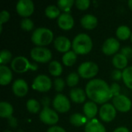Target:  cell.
I'll use <instances>...</instances> for the list:
<instances>
[{
  "label": "cell",
  "mask_w": 132,
  "mask_h": 132,
  "mask_svg": "<svg viewBox=\"0 0 132 132\" xmlns=\"http://www.w3.org/2000/svg\"><path fill=\"white\" fill-rule=\"evenodd\" d=\"M85 92L93 102L97 104H105L113 97L111 87L101 79L90 80L86 85Z\"/></svg>",
  "instance_id": "6da1fadb"
},
{
  "label": "cell",
  "mask_w": 132,
  "mask_h": 132,
  "mask_svg": "<svg viewBox=\"0 0 132 132\" xmlns=\"http://www.w3.org/2000/svg\"><path fill=\"white\" fill-rule=\"evenodd\" d=\"M73 51L77 54H87L93 48V41L86 33H80L75 36L72 43Z\"/></svg>",
  "instance_id": "7a4b0ae2"
},
{
  "label": "cell",
  "mask_w": 132,
  "mask_h": 132,
  "mask_svg": "<svg viewBox=\"0 0 132 132\" xmlns=\"http://www.w3.org/2000/svg\"><path fill=\"white\" fill-rule=\"evenodd\" d=\"M53 39V32L47 28L39 27L36 29L32 34L31 39L32 43L37 46H44L49 45Z\"/></svg>",
  "instance_id": "3957f363"
},
{
  "label": "cell",
  "mask_w": 132,
  "mask_h": 132,
  "mask_svg": "<svg viewBox=\"0 0 132 132\" xmlns=\"http://www.w3.org/2000/svg\"><path fill=\"white\" fill-rule=\"evenodd\" d=\"M11 67L12 70L19 73H25L29 70H36L38 69V66L36 63H30L26 57L22 56H16L12 60L11 63Z\"/></svg>",
  "instance_id": "277c9868"
},
{
  "label": "cell",
  "mask_w": 132,
  "mask_h": 132,
  "mask_svg": "<svg viewBox=\"0 0 132 132\" xmlns=\"http://www.w3.org/2000/svg\"><path fill=\"white\" fill-rule=\"evenodd\" d=\"M99 71V67L97 63L87 61L81 63L78 67V74L83 78L90 79L95 77Z\"/></svg>",
  "instance_id": "5b68a950"
},
{
  "label": "cell",
  "mask_w": 132,
  "mask_h": 132,
  "mask_svg": "<svg viewBox=\"0 0 132 132\" xmlns=\"http://www.w3.org/2000/svg\"><path fill=\"white\" fill-rule=\"evenodd\" d=\"M30 56L36 62L47 63L52 58V53L49 49L44 46H36L31 50Z\"/></svg>",
  "instance_id": "8992f818"
},
{
  "label": "cell",
  "mask_w": 132,
  "mask_h": 132,
  "mask_svg": "<svg viewBox=\"0 0 132 132\" xmlns=\"http://www.w3.org/2000/svg\"><path fill=\"white\" fill-rule=\"evenodd\" d=\"M52 87V81L50 78L44 74L37 76L32 83V88L40 92H46Z\"/></svg>",
  "instance_id": "52a82bcc"
},
{
  "label": "cell",
  "mask_w": 132,
  "mask_h": 132,
  "mask_svg": "<svg viewBox=\"0 0 132 132\" xmlns=\"http://www.w3.org/2000/svg\"><path fill=\"white\" fill-rule=\"evenodd\" d=\"M39 119L42 122L46 125H53L56 124L59 121V116L57 113L50 108L49 107L43 108L39 114Z\"/></svg>",
  "instance_id": "ba28073f"
},
{
  "label": "cell",
  "mask_w": 132,
  "mask_h": 132,
  "mask_svg": "<svg viewBox=\"0 0 132 132\" xmlns=\"http://www.w3.org/2000/svg\"><path fill=\"white\" fill-rule=\"evenodd\" d=\"M113 105L118 111L126 113L131 110L132 104L131 100L127 96L120 94L113 98Z\"/></svg>",
  "instance_id": "9c48e42d"
},
{
  "label": "cell",
  "mask_w": 132,
  "mask_h": 132,
  "mask_svg": "<svg viewBox=\"0 0 132 132\" xmlns=\"http://www.w3.org/2000/svg\"><path fill=\"white\" fill-rule=\"evenodd\" d=\"M53 105L55 110L60 113H66L70 108V103L68 98L61 94H57L53 101Z\"/></svg>",
  "instance_id": "30bf717a"
},
{
  "label": "cell",
  "mask_w": 132,
  "mask_h": 132,
  "mask_svg": "<svg viewBox=\"0 0 132 132\" xmlns=\"http://www.w3.org/2000/svg\"><path fill=\"white\" fill-rule=\"evenodd\" d=\"M16 11L19 15L26 18L33 13L34 4L31 0H19L16 3Z\"/></svg>",
  "instance_id": "8fae6325"
},
{
  "label": "cell",
  "mask_w": 132,
  "mask_h": 132,
  "mask_svg": "<svg viewBox=\"0 0 132 132\" xmlns=\"http://www.w3.org/2000/svg\"><path fill=\"white\" fill-rule=\"evenodd\" d=\"M99 115L102 121L110 122L116 117V108L111 104H104L100 108Z\"/></svg>",
  "instance_id": "7c38bea8"
},
{
  "label": "cell",
  "mask_w": 132,
  "mask_h": 132,
  "mask_svg": "<svg viewBox=\"0 0 132 132\" xmlns=\"http://www.w3.org/2000/svg\"><path fill=\"white\" fill-rule=\"evenodd\" d=\"M120 49V43L115 38H108L106 39L102 46V51L106 55L116 54V53Z\"/></svg>",
  "instance_id": "4fadbf2b"
},
{
  "label": "cell",
  "mask_w": 132,
  "mask_h": 132,
  "mask_svg": "<svg viewBox=\"0 0 132 132\" xmlns=\"http://www.w3.org/2000/svg\"><path fill=\"white\" fill-rule=\"evenodd\" d=\"M12 89L15 95L22 97L26 95V94L28 93L29 87L27 83L24 80L17 79L16 80L14 81Z\"/></svg>",
  "instance_id": "5bb4252c"
},
{
  "label": "cell",
  "mask_w": 132,
  "mask_h": 132,
  "mask_svg": "<svg viewBox=\"0 0 132 132\" xmlns=\"http://www.w3.org/2000/svg\"><path fill=\"white\" fill-rule=\"evenodd\" d=\"M57 22L60 28L63 30H69L73 28L74 25V19L70 13L63 12L59 16Z\"/></svg>",
  "instance_id": "9a60e30c"
},
{
  "label": "cell",
  "mask_w": 132,
  "mask_h": 132,
  "mask_svg": "<svg viewBox=\"0 0 132 132\" xmlns=\"http://www.w3.org/2000/svg\"><path fill=\"white\" fill-rule=\"evenodd\" d=\"M71 46H72L71 42L66 36H58L54 40V46L56 50H57L59 52L61 53H66L68 51H70L69 50L70 49Z\"/></svg>",
  "instance_id": "2e32d148"
},
{
  "label": "cell",
  "mask_w": 132,
  "mask_h": 132,
  "mask_svg": "<svg viewBox=\"0 0 132 132\" xmlns=\"http://www.w3.org/2000/svg\"><path fill=\"white\" fill-rule=\"evenodd\" d=\"M80 23L82 26L87 29H94L98 23V20L96 16L91 14H87L84 15L81 19H80Z\"/></svg>",
  "instance_id": "e0dca14e"
},
{
  "label": "cell",
  "mask_w": 132,
  "mask_h": 132,
  "mask_svg": "<svg viewBox=\"0 0 132 132\" xmlns=\"http://www.w3.org/2000/svg\"><path fill=\"white\" fill-rule=\"evenodd\" d=\"M12 80V70L5 65L0 66V84L2 85L9 84Z\"/></svg>",
  "instance_id": "ac0fdd59"
},
{
  "label": "cell",
  "mask_w": 132,
  "mask_h": 132,
  "mask_svg": "<svg viewBox=\"0 0 132 132\" xmlns=\"http://www.w3.org/2000/svg\"><path fill=\"white\" fill-rule=\"evenodd\" d=\"M128 59L122 53H116L112 59V63L118 70H125L128 65Z\"/></svg>",
  "instance_id": "d6986e66"
},
{
  "label": "cell",
  "mask_w": 132,
  "mask_h": 132,
  "mask_svg": "<svg viewBox=\"0 0 132 132\" xmlns=\"http://www.w3.org/2000/svg\"><path fill=\"white\" fill-rule=\"evenodd\" d=\"M86 92L80 88L72 89L70 92V96L71 100L75 103H83L86 100Z\"/></svg>",
  "instance_id": "ffe728a7"
},
{
  "label": "cell",
  "mask_w": 132,
  "mask_h": 132,
  "mask_svg": "<svg viewBox=\"0 0 132 132\" xmlns=\"http://www.w3.org/2000/svg\"><path fill=\"white\" fill-rule=\"evenodd\" d=\"M97 111H98L97 106L96 103H94L93 101H88L84 106V114L87 117V118H88V119L94 118L97 115Z\"/></svg>",
  "instance_id": "44dd1931"
},
{
  "label": "cell",
  "mask_w": 132,
  "mask_h": 132,
  "mask_svg": "<svg viewBox=\"0 0 132 132\" xmlns=\"http://www.w3.org/2000/svg\"><path fill=\"white\" fill-rule=\"evenodd\" d=\"M85 132H106L105 127L97 120L89 121L85 126Z\"/></svg>",
  "instance_id": "7402d4cb"
},
{
  "label": "cell",
  "mask_w": 132,
  "mask_h": 132,
  "mask_svg": "<svg viewBox=\"0 0 132 132\" xmlns=\"http://www.w3.org/2000/svg\"><path fill=\"white\" fill-rule=\"evenodd\" d=\"M13 114L12 106L5 101H2L0 103V116L2 118H9Z\"/></svg>",
  "instance_id": "603a6c76"
},
{
  "label": "cell",
  "mask_w": 132,
  "mask_h": 132,
  "mask_svg": "<svg viewBox=\"0 0 132 132\" xmlns=\"http://www.w3.org/2000/svg\"><path fill=\"white\" fill-rule=\"evenodd\" d=\"M70 122L77 127H80V126H83L85 124H87V118L86 116H84L80 114H73L70 116Z\"/></svg>",
  "instance_id": "cb8c5ba5"
},
{
  "label": "cell",
  "mask_w": 132,
  "mask_h": 132,
  "mask_svg": "<svg viewBox=\"0 0 132 132\" xmlns=\"http://www.w3.org/2000/svg\"><path fill=\"white\" fill-rule=\"evenodd\" d=\"M116 36L121 40H126L131 36V29L127 26H121L116 30Z\"/></svg>",
  "instance_id": "d4e9b609"
},
{
  "label": "cell",
  "mask_w": 132,
  "mask_h": 132,
  "mask_svg": "<svg viewBox=\"0 0 132 132\" xmlns=\"http://www.w3.org/2000/svg\"><path fill=\"white\" fill-rule=\"evenodd\" d=\"M76 60H77V53L73 50L68 51L62 57V61L63 64L67 67L73 66L76 63Z\"/></svg>",
  "instance_id": "484cf974"
},
{
  "label": "cell",
  "mask_w": 132,
  "mask_h": 132,
  "mask_svg": "<svg viewBox=\"0 0 132 132\" xmlns=\"http://www.w3.org/2000/svg\"><path fill=\"white\" fill-rule=\"evenodd\" d=\"M49 72L53 76H56V77L60 76L63 72V67L61 63L56 60H53L50 62L49 65Z\"/></svg>",
  "instance_id": "4316f807"
},
{
  "label": "cell",
  "mask_w": 132,
  "mask_h": 132,
  "mask_svg": "<svg viewBox=\"0 0 132 132\" xmlns=\"http://www.w3.org/2000/svg\"><path fill=\"white\" fill-rule=\"evenodd\" d=\"M45 14L46 15L50 18V19H55L56 17L59 18V16L61 15L60 14V9L54 5H48L46 9H45Z\"/></svg>",
  "instance_id": "83f0119b"
},
{
  "label": "cell",
  "mask_w": 132,
  "mask_h": 132,
  "mask_svg": "<svg viewBox=\"0 0 132 132\" xmlns=\"http://www.w3.org/2000/svg\"><path fill=\"white\" fill-rule=\"evenodd\" d=\"M122 79L124 80L125 84L128 88L132 90V67H126L122 72Z\"/></svg>",
  "instance_id": "f1b7e54d"
},
{
  "label": "cell",
  "mask_w": 132,
  "mask_h": 132,
  "mask_svg": "<svg viewBox=\"0 0 132 132\" xmlns=\"http://www.w3.org/2000/svg\"><path fill=\"white\" fill-rule=\"evenodd\" d=\"M27 110L32 114H36L40 110L39 103L35 99H29L26 103Z\"/></svg>",
  "instance_id": "f546056e"
},
{
  "label": "cell",
  "mask_w": 132,
  "mask_h": 132,
  "mask_svg": "<svg viewBox=\"0 0 132 132\" xmlns=\"http://www.w3.org/2000/svg\"><path fill=\"white\" fill-rule=\"evenodd\" d=\"M73 4H74L73 0H59L57 2V5L59 8L63 12H67V13H69Z\"/></svg>",
  "instance_id": "4dcf8cb0"
},
{
  "label": "cell",
  "mask_w": 132,
  "mask_h": 132,
  "mask_svg": "<svg viewBox=\"0 0 132 132\" xmlns=\"http://www.w3.org/2000/svg\"><path fill=\"white\" fill-rule=\"evenodd\" d=\"M12 53L8 50H2L0 53V63L1 65H5L9 63L12 60Z\"/></svg>",
  "instance_id": "1f68e13d"
},
{
  "label": "cell",
  "mask_w": 132,
  "mask_h": 132,
  "mask_svg": "<svg viewBox=\"0 0 132 132\" xmlns=\"http://www.w3.org/2000/svg\"><path fill=\"white\" fill-rule=\"evenodd\" d=\"M79 74L75 73V72H73V73H70L67 77V84L69 87H74L76 86L78 82H79Z\"/></svg>",
  "instance_id": "d6a6232c"
},
{
  "label": "cell",
  "mask_w": 132,
  "mask_h": 132,
  "mask_svg": "<svg viewBox=\"0 0 132 132\" xmlns=\"http://www.w3.org/2000/svg\"><path fill=\"white\" fill-rule=\"evenodd\" d=\"M20 26L24 31H30L33 29L34 23L29 18H24L22 19L20 22Z\"/></svg>",
  "instance_id": "836d02e7"
},
{
  "label": "cell",
  "mask_w": 132,
  "mask_h": 132,
  "mask_svg": "<svg viewBox=\"0 0 132 132\" xmlns=\"http://www.w3.org/2000/svg\"><path fill=\"white\" fill-rule=\"evenodd\" d=\"M90 4V0H77L75 2L76 6L80 10H85L89 8Z\"/></svg>",
  "instance_id": "e575fe53"
},
{
  "label": "cell",
  "mask_w": 132,
  "mask_h": 132,
  "mask_svg": "<svg viewBox=\"0 0 132 132\" xmlns=\"http://www.w3.org/2000/svg\"><path fill=\"white\" fill-rule=\"evenodd\" d=\"M54 87L57 92H61L63 90L65 87V82L62 78H57L54 80Z\"/></svg>",
  "instance_id": "d590c367"
},
{
  "label": "cell",
  "mask_w": 132,
  "mask_h": 132,
  "mask_svg": "<svg viewBox=\"0 0 132 132\" xmlns=\"http://www.w3.org/2000/svg\"><path fill=\"white\" fill-rule=\"evenodd\" d=\"M10 18V14L7 10H2L0 13V25L9 21Z\"/></svg>",
  "instance_id": "8d00e7d4"
},
{
  "label": "cell",
  "mask_w": 132,
  "mask_h": 132,
  "mask_svg": "<svg viewBox=\"0 0 132 132\" xmlns=\"http://www.w3.org/2000/svg\"><path fill=\"white\" fill-rule=\"evenodd\" d=\"M111 91L112 93L113 97H117L118 95H120V91H121V87L119 86V84H118L117 83H113L111 86Z\"/></svg>",
  "instance_id": "74e56055"
},
{
  "label": "cell",
  "mask_w": 132,
  "mask_h": 132,
  "mask_svg": "<svg viewBox=\"0 0 132 132\" xmlns=\"http://www.w3.org/2000/svg\"><path fill=\"white\" fill-rule=\"evenodd\" d=\"M111 78L114 80H120L122 79V77H123V74H122V72L120 70H114L112 72H111Z\"/></svg>",
  "instance_id": "f35d334b"
},
{
  "label": "cell",
  "mask_w": 132,
  "mask_h": 132,
  "mask_svg": "<svg viewBox=\"0 0 132 132\" xmlns=\"http://www.w3.org/2000/svg\"><path fill=\"white\" fill-rule=\"evenodd\" d=\"M121 53L125 55L128 59L131 58L132 56V48L130 46H125V47L122 48Z\"/></svg>",
  "instance_id": "ab89813d"
},
{
  "label": "cell",
  "mask_w": 132,
  "mask_h": 132,
  "mask_svg": "<svg viewBox=\"0 0 132 132\" xmlns=\"http://www.w3.org/2000/svg\"><path fill=\"white\" fill-rule=\"evenodd\" d=\"M47 132H67L63 128L60 127V126H53L51 128H50Z\"/></svg>",
  "instance_id": "60d3db41"
},
{
  "label": "cell",
  "mask_w": 132,
  "mask_h": 132,
  "mask_svg": "<svg viewBox=\"0 0 132 132\" xmlns=\"http://www.w3.org/2000/svg\"><path fill=\"white\" fill-rule=\"evenodd\" d=\"M50 101L49 97H43L42 100H41V103H42V104L44 106V108L48 107V105L50 104Z\"/></svg>",
  "instance_id": "b9f144b4"
},
{
  "label": "cell",
  "mask_w": 132,
  "mask_h": 132,
  "mask_svg": "<svg viewBox=\"0 0 132 132\" xmlns=\"http://www.w3.org/2000/svg\"><path fill=\"white\" fill-rule=\"evenodd\" d=\"M9 123L10 126L12 127V128H15V127L17 126V121L13 117H11V118H9Z\"/></svg>",
  "instance_id": "7bdbcfd3"
},
{
  "label": "cell",
  "mask_w": 132,
  "mask_h": 132,
  "mask_svg": "<svg viewBox=\"0 0 132 132\" xmlns=\"http://www.w3.org/2000/svg\"><path fill=\"white\" fill-rule=\"evenodd\" d=\"M113 132H130L129 131V130L127 128H125V127H120V128H116L114 131Z\"/></svg>",
  "instance_id": "ee69618b"
},
{
  "label": "cell",
  "mask_w": 132,
  "mask_h": 132,
  "mask_svg": "<svg viewBox=\"0 0 132 132\" xmlns=\"http://www.w3.org/2000/svg\"><path fill=\"white\" fill-rule=\"evenodd\" d=\"M128 7L132 10V0H129L128 2Z\"/></svg>",
  "instance_id": "f6af8a7d"
},
{
  "label": "cell",
  "mask_w": 132,
  "mask_h": 132,
  "mask_svg": "<svg viewBox=\"0 0 132 132\" xmlns=\"http://www.w3.org/2000/svg\"><path fill=\"white\" fill-rule=\"evenodd\" d=\"M3 132H12V131H9V130H5Z\"/></svg>",
  "instance_id": "bcb514c9"
},
{
  "label": "cell",
  "mask_w": 132,
  "mask_h": 132,
  "mask_svg": "<svg viewBox=\"0 0 132 132\" xmlns=\"http://www.w3.org/2000/svg\"><path fill=\"white\" fill-rule=\"evenodd\" d=\"M131 42H132V33H131Z\"/></svg>",
  "instance_id": "7dc6e473"
}]
</instances>
